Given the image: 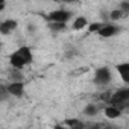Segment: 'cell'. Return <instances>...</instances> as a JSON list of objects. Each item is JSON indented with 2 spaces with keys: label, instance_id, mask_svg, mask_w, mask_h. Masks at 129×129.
I'll list each match as a JSON object with an SVG mask.
<instances>
[{
  "label": "cell",
  "instance_id": "7402d4cb",
  "mask_svg": "<svg viewBox=\"0 0 129 129\" xmlns=\"http://www.w3.org/2000/svg\"><path fill=\"white\" fill-rule=\"evenodd\" d=\"M67 2H79V0H67Z\"/></svg>",
  "mask_w": 129,
  "mask_h": 129
},
{
  "label": "cell",
  "instance_id": "ba28073f",
  "mask_svg": "<svg viewBox=\"0 0 129 129\" xmlns=\"http://www.w3.org/2000/svg\"><path fill=\"white\" fill-rule=\"evenodd\" d=\"M117 72L121 76V81L124 84H129V62H123V64H117Z\"/></svg>",
  "mask_w": 129,
  "mask_h": 129
},
{
  "label": "cell",
  "instance_id": "7a4b0ae2",
  "mask_svg": "<svg viewBox=\"0 0 129 129\" xmlns=\"http://www.w3.org/2000/svg\"><path fill=\"white\" fill-rule=\"evenodd\" d=\"M112 81V75L111 70L108 67H100L96 70L94 73V84L96 85H108Z\"/></svg>",
  "mask_w": 129,
  "mask_h": 129
},
{
  "label": "cell",
  "instance_id": "cb8c5ba5",
  "mask_svg": "<svg viewBox=\"0 0 129 129\" xmlns=\"http://www.w3.org/2000/svg\"><path fill=\"white\" fill-rule=\"evenodd\" d=\"M53 2H59V0H53Z\"/></svg>",
  "mask_w": 129,
  "mask_h": 129
},
{
  "label": "cell",
  "instance_id": "9a60e30c",
  "mask_svg": "<svg viewBox=\"0 0 129 129\" xmlns=\"http://www.w3.org/2000/svg\"><path fill=\"white\" fill-rule=\"evenodd\" d=\"M123 15H126L121 9H114V11H111L109 12V20H112V21H117V20H120Z\"/></svg>",
  "mask_w": 129,
  "mask_h": 129
},
{
  "label": "cell",
  "instance_id": "9c48e42d",
  "mask_svg": "<svg viewBox=\"0 0 129 129\" xmlns=\"http://www.w3.org/2000/svg\"><path fill=\"white\" fill-rule=\"evenodd\" d=\"M105 115L108 118H118V117H121V109L114 105H108L105 108Z\"/></svg>",
  "mask_w": 129,
  "mask_h": 129
},
{
  "label": "cell",
  "instance_id": "603a6c76",
  "mask_svg": "<svg viewBox=\"0 0 129 129\" xmlns=\"http://www.w3.org/2000/svg\"><path fill=\"white\" fill-rule=\"evenodd\" d=\"M0 3H5V0H0Z\"/></svg>",
  "mask_w": 129,
  "mask_h": 129
},
{
  "label": "cell",
  "instance_id": "277c9868",
  "mask_svg": "<svg viewBox=\"0 0 129 129\" xmlns=\"http://www.w3.org/2000/svg\"><path fill=\"white\" fill-rule=\"evenodd\" d=\"M6 90H8L9 96L21 97L24 94V84H23V81H14V82L6 85Z\"/></svg>",
  "mask_w": 129,
  "mask_h": 129
},
{
  "label": "cell",
  "instance_id": "4fadbf2b",
  "mask_svg": "<svg viewBox=\"0 0 129 129\" xmlns=\"http://www.w3.org/2000/svg\"><path fill=\"white\" fill-rule=\"evenodd\" d=\"M97 106L96 105H93V103H88V105H85V108H84V114L85 115H88V117H94L96 114H97Z\"/></svg>",
  "mask_w": 129,
  "mask_h": 129
},
{
  "label": "cell",
  "instance_id": "8fae6325",
  "mask_svg": "<svg viewBox=\"0 0 129 129\" xmlns=\"http://www.w3.org/2000/svg\"><path fill=\"white\" fill-rule=\"evenodd\" d=\"M9 64H11V66H12L14 69H20V70H21V69L26 66V64L23 62V59H21V58H20V56L15 53V52L11 55V58H9Z\"/></svg>",
  "mask_w": 129,
  "mask_h": 129
},
{
  "label": "cell",
  "instance_id": "44dd1931",
  "mask_svg": "<svg viewBox=\"0 0 129 129\" xmlns=\"http://www.w3.org/2000/svg\"><path fill=\"white\" fill-rule=\"evenodd\" d=\"M5 9V3H0V12H2Z\"/></svg>",
  "mask_w": 129,
  "mask_h": 129
},
{
  "label": "cell",
  "instance_id": "ac0fdd59",
  "mask_svg": "<svg viewBox=\"0 0 129 129\" xmlns=\"http://www.w3.org/2000/svg\"><path fill=\"white\" fill-rule=\"evenodd\" d=\"M103 26V23H93V24H90V27H88V30L90 32H94V34H97L99 32V29Z\"/></svg>",
  "mask_w": 129,
  "mask_h": 129
},
{
  "label": "cell",
  "instance_id": "ffe728a7",
  "mask_svg": "<svg viewBox=\"0 0 129 129\" xmlns=\"http://www.w3.org/2000/svg\"><path fill=\"white\" fill-rule=\"evenodd\" d=\"M109 96H111V94H109V93H106V94H102V96H100V99H102V100H105V102H108Z\"/></svg>",
  "mask_w": 129,
  "mask_h": 129
},
{
  "label": "cell",
  "instance_id": "8992f818",
  "mask_svg": "<svg viewBox=\"0 0 129 129\" xmlns=\"http://www.w3.org/2000/svg\"><path fill=\"white\" fill-rule=\"evenodd\" d=\"M17 21L15 20H5L0 23V34L2 35H11L17 29Z\"/></svg>",
  "mask_w": 129,
  "mask_h": 129
},
{
  "label": "cell",
  "instance_id": "30bf717a",
  "mask_svg": "<svg viewBox=\"0 0 129 129\" xmlns=\"http://www.w3.org/2000/svg\"><path fill=\"white\" fill-rule=\"evenodd\" d=\"M47 26L52 32H64L67 29V23L62 21H47Z\"/></svg>",
  "mask_w": 129,
  "mask_h": 129
},
{
  "label": "cell",
  "instance_id": "d6986e66",
  "mask_svg": "<svg viewBox=\"0 0 129 129\" xmlns=\"http://www.w3.org/2000/svg\"><path fill=\"white\" fill-rule=\"evenodd\" d=\"M118 9H121L124 14H127L129 12V0H123V2L120 3V8Z\"/></svg>",
  "mask_w": 129,
  "mask_h": 129
},
{
  "label": "cell",
  "instance_id": "5b68a950",
  "mask_svg": "<svg viewBox=\"0 0 129 129\" xmlns=\"http://www.w3.org/2000/svg\"><path fill=\"white\" fill-rule=\"evenodd\" d=\"M97 34H99L102 38H111V37L120 34V27H118V26H114V24H105V23H103V26L99 29Z\"/></svg>",
  "mask_w": 129,
  "mask_h": 129
},
{
  "label": "cell",
  "instance_id": "52a82bcc",
  "mask_svg": "<svg viewBox=\"0 0 129 129\" xmlns=\"http://www.w3.org/2000/svg\"><path fill=\"white\" fill-rule=\"evenodd\" d=\"M15 53L23 59V62L26 64H30L32 61H34V55H32V50L29 49V47H26V46H23V47H20L18 50H15Z\"/></svg>",
  "mask_w": 129,
  "mask_h": 129
},
{
  "label": "cell",
  "instance_id": "6da1fadb",
  "mask_svg": "<svg viewBox=\"0 0 129 129\" xmlns=\"http://www.w3.org/2000/svg\"><path fill=\"white\" fill-rule=\"evenodd\" d=\"M129 100V88H118L115 93H112L108 99V105H114L117 108H126Z\"/></svg>",
  "mask_w": 129,
  "mask_h": 129
},
{
  "label": "cell",
  "instance_id": "2e32d148",
  "mask_svg": "<svg viewBox=\"0 0 129 129\" xmlns=\"http://www.w3.org/2000/svg\"><path fill=\"white\" fill-rule=\"evenodd\" d=\"M11 78H12V81H23V79H24V76H23V73L20 72V69H14L12 73H11Z\"/></svg>",
  "mask_w": 129,
  "mask_h": 129
},
{
  "label": "cell",
  "instance_id": "5bb4252c",
  "mask_svg": "<svg viewBox=\"0 0 129 129\" xmlns=\"http://www.w3.org/2000/svg\"><path fill=\"white\" fill-rule=\"evenodd\" d=\"M66 124H67L69 127H73V129H81V127L85 126V124H84L81 120H78V118H70V120L66 121Z\"/></svg>",
  "mask_w": 129,
  "mask_h": 129
},
{
  "label": "cell",
  "instance_id": "3957f363",
  "mask_svg": "<svg viewBox=\"0 0 129 129\" xmlns=\"http://www.w3.org/2000/svg\"><path fill=\"white\" fill-rule=\"evenodd\" d=\"M70 18H72V12H70V11H66V9L52 11V12L47 14V17H46L47 21H62V23H67Z\"/></svg>",
  "mask_w": 129,
  "mask_h": 129
},
{
  "label": "cell",
  "instance_id": "e0dca14e",
  "mask_svg": "<svg viewBox=\"0 0 129 129\" xmlns=\"http://www.w3.org/2000/svg\"><path fill=\"white\" fill-rule=\"evenodd\" d=\"M8 99H9V93L6 90V87L0 85V102H6Z\"/></svg>",
  "mask_w": 129,
  "mask_h": 129
},
{
  "label": "cell",
  "instance_id": "d4e9b609",
  "mask_svg": "<svg viewBox=\"0 0 129 129\" xmlns=\"http://www.w3.org/2000/svg\"><path fill=\"white\" fill-rule=\"evenodd\" d=\"M0 47H2V44H0Z\"/></svg>",
  "mask_w": 129,
  "mask_h": 129
},
{
  "label": "cell",
  "instance_id": "7c38bea8",
  "mask_svg": "<svg viewBox=\"0 0 129 129\" xmlns=\"http://www.w3.org/2000/svg\"><path fill=\"white\" fill-rule=\"evenodd\" d=\"M87 24H88V20H87L85 17H78V18L73 21L72 27H73L75 30H82V29H84Z\"/></svg>",
  "mask_w": 129,
  "mask_h": 129
}]
</instances>
